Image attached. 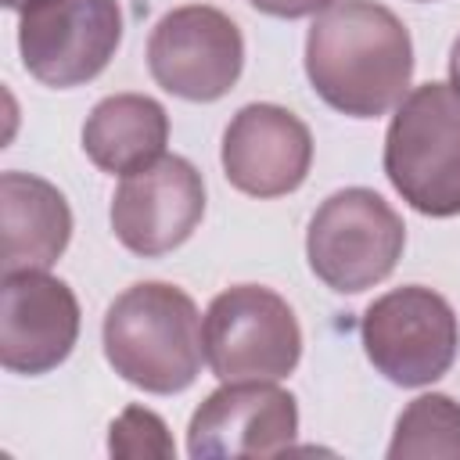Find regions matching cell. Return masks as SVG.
Wrapping results in <instances>:
<instances>
[{"label": "cell", "mask_w": 460, "mask_h": 460, "mask_svg": "<svg viewBox=\"0 0 460 460\" xmlns=\"http://www.w3.org/2000/svg\"><path fill=\"white\" fill-rule=\"evenodd\" d=\"M305 75L334 111L377 119L410 93V29L377 0H334L305 32Z\"/></svg>", "instance_id": "6da1fadb"}, {"label": "cell", "mask_w": 460, "mask_h": 460, "mask_svg": "<svg viewBox=\"0 0 460 460\" xmlns=\"http://www.w3.org/2000/svg\"><path fill=\"white\" fill-rule=\"evenodd\" d=\"M101 341L111 370L151 395L187 392L205 359L201 313L183 288L165 280H140L115 295Z\"/></svg>", "instance_id": "7a4b0ae2"}, {"label": "cell", "mask_w": 460, "mask_h": 460, "mask_svg": "<svg viewBox=\"0 0 460 460\" xmlns=\"http://www.w3.org/2000/svg\"><path fill=\"white\" fill-rule=\"evenodd\" d=\"M385 176L420 216H460V93L453 83H420L385 133Z\"/></svg>", "instance_id": "3957f363"}, {"label": "cell", "mask_w": 460, "mask_h": 460, "mask_svg": "<svg viewBox=\"0 0 460 460\" xmlns=\"http://www.w3.org/2000/svg\"><path fill=\"white\" fill-rule=\"evenodd\" d=\"M402 216L370 187H345L320 201L305 230V259L316 280L338 295H359L399 266Z\"/></svg>", "instance_id": "277c9868"}, {"label": "cell", "mask_w": 460, "mask_h": 460, "mask_svg": "<svg viewBox=\"0 0 460 460\" xmlns=\"http://www.w3.org/2000/svg\"><path fill=\"white\" fill-rule=\"evenodd\" d=\"M205 363L219 381H280L302 359V327L284 295L262 284L219 291L201 320Z\"/></svg>", "instance_id": "5b68a950"}, {"label": "cell", "mask_w": 460, "mask_h": 460, "mask_svg": "<svg viewBox=\"0 0 460 460\" xmlns=\"http://www.w3.org/2000/svg\"><path fill=\"white\" fill-rule=\"evenodd\" d=\"M359 341L374 370L392 385L424 388L449 374L460 349V320L438 291L402 284L363 309Z\"/></svg>", "instance_id": "8992f818"}, {"label": "cell", "mask_w": 460, "mask_h": 460, "mask_svg": "<svg viewBox=\"0 0 460 460\" xmlns=\"http://www.w3.org/2000/svg\"><path fill=\"white\" fill-rule=\"evenodd\" d=\"M241 68V25L212 4L172 7L147 36V72L172 97L212 104L237 86Z\"/></svg>", "instance_id": "52a82bcc"}, {"label": "cell", "mask_w": 460, "mask_h": 460, "mask_svg": "<svg viewBox=\"0 0 460 460\" xmlns=\"http://www.w3.org/2000/svg\"><path fill=\"white\" fill-rule=\"evenodd\" d=\"M122 43L119 0H50L18 22L22 65L54 90L97 79Z\"/></svg>", "instance_id": "ba28073f"}, {"label": "cell", "mask_w": 460, "mask_h": 460, "mask_svg": "<svg viewBox=\"0 0 460 460\" xmlns=\"http://www.w3.org/2000/svg\"><path fill=\"white\" fill-rule=\"evenodd\" d=\"M205 216V180L180 158L162 155L158 162L122 176L111 198V230L133 255L158 259L180 248Z\"/></svg>", "instance_id": "9c48e42d"}, {"label": "cell", "mask_w": 460, "mask_h": 460, "mask_svg": "<svg viewBox=\"0 0 460 460\" xmlns=\"http://www.w3.org/2000/svg\"><path fill=\"white\" fill-rule=\"evenodd\" d=\"M298 435V402L273 381H223L190 413L187 453L212 456H277Z\"/></svg>", "instance_id": "30bf717a"}, {"label": "cell", "mask_w": 460, "mask_h": 460, "mask_svg": "<svg viewBox=\"0 0 460 460\" xmlns=\"http://www.w3.org/2000/svg\"><path fill=\"white\" fill-rule=\"evenodd\" d=\"M79 338V298L47 270L4 273L0 284V363L11 374L61 367Z\"/></svg>", "instance_id": "8fae6325"}, {"label": "cell", "mask_w": 460, "mask_h": 460, "mask_svg": "<svg viewBox=\"0 0 460 460\" xmlns=\"http://www.w3.org/2000/svg\"><path fill=\"white\" fill-rule=\"evenodd\" d=\"M223 176L248 198H284L298 190L313 165L309 126L270 101L244 104L223 129Z\"/></svg>", "instance_id": "7c38bea8"}, {"label": "cell", "mask_w": 460, "mask_h": 460, "mask_svg": "<svg viewBox=\"0 0 460 460\" xmlns=\"http://www.w3.org/2000/svg\"><path fill=\"white\" fill-rule=\"evenodd\" d=\"M72 241L65 194L32 172H0V270H50Z\"/></svg>", "instance_id": "4fadbf2b"}, {"label": "cell", "mask_w": 460, "mask_h": 460, "mask_svg": "<svg viewBox=\"0 0 460 460\" xmlns=\"http://www.w3.org/2000/svg\"><path fill=\"white\" fill-rule=\"evenodd\" d=\"M169 115L147 93H111L97 101L83 122L86 158L111 176H129L165 155Z\"/></svg>", "instance_id": "5bb4252c"}, {"label": "cell", "mask_w": 460, "mask_h": 460, "mask_svg": "<svg viewBox=\"0 0 460 460\" xmlns=\"http://www.w3.org/2000/svg\"><path fill=\"white\" fill-rule=\"evenodd\" d=\"M388 456L392 460L460 456V402L442 392H428L406 402V410L395 420Z\"/></svg>", "instance_id": "9a60e30c"}, {"label": "cell", "mask_w": 460, "mask_h": 460, "mask_svg": "<svg viewBox=\"0 0 460 460\" xmlns=\"http://www.w3.org/2000/svg\"><path fill=\"white\" fill-rule=\"evenodd\" d=\"M108 453L111 456H176V446L158 413L144 406H126L111 420Z\"/></svg>", "instance_id": "2e32d148"}, {"label": "cell", "mask_w": 460, "mask_h": 460, "mask_svg": "<svg viewBox=\"0 0 460 460\" xmlns=\"http://www.w3.org/2000/svg\"><path fill=\"white\" fill-rule=\"evenodd\" d=\"M248 4L270 18H305V14H320L334 0H248Z\"/></svg>", "instance_id": "e0dca14e"}, {"label": "cell", "mask_w": 460, "mask_h": 460, "mask_svg": "<svg viewBox=\"0 0 460 460\" xmlns=\"http://www.w3.org/2000/svg\"><path fill=\"white\" fill-rule=\"evenodd\" d=\"M449 83H453V90L460 93V36H456L453 47H449Z\"/></svg>", "instance_id": "ac0fdd59"}, {"label": "cell", "mask_w": 460, "mask_h": 460, "mask_svg": "<svg viewBox=\"0 0 460 460\" xmlns=\"http://www.w3.org/2000/svg\"><path fill=\"white\" fill-rule=\"evenodd\" d=\"M43 4H50V0H4V7L18 11V14H25V11H32V7H43Z\"/></svg>", "instance_id": "d6986e66"}, {"label": "cell", "mask_w": 460, "mask_h": 460, "mask_svg": "<svg viewBox=\"0 0 460 460\" xmlns=\"http://www.w3.org/2000/svg\"><path fill=\"white\" fill-rule=\"evenodd\" d=\"M420 4H428V0H420Z\"/></svg>", "instance_id": "ffe728a7"}]
</instances>
